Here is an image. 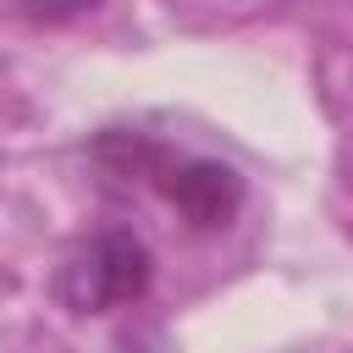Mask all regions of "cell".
Segmentation results:
<instances>
[{
    "label": "cell",
    "instance_id": "obj_3",
    "mask_svg": "<svg viewBox=\"0 0 353 353\" xmlns=\"http://www.w3.org/2000/svg\"><path fill=\"white\" fill-rule=\"evenodd\" d=\"M99 6H105V0H0V17L61 28V22H77V17H88V11H99Z\"/></svg>",
    "mask_w": 353,
    "mask_h": 353
},
{
    "label": "cell",
    "instance_id": "obj_4",
    "mask_svg": "<svg viewBox=\"0 0 353 353\" xmlns=\"http://www.w3.org/2000/svg\"><path fill=\"white\" fill-rule=\"evenodd\" d=\"M116 353H149V347H143V342H121Z\"/></svg>",
    "mask_w": 353,
    "mask_h": 353
},
{
    "label": "cell",
    "instance_id": "obj_1",
    "mask_svg": "<svg viewBox=\"0 0 353 353\" xmlns=\"http://www.w3.org/2000/svg\"><path fill=\"white\" fill-rule=\"evenodd\" d=\"M110 149L127 154V171L143 176L188 226L199 232H215L237 215L243 204V176L221 160H199V154H176V149H160V143H143V138H105Z\"/></svg>",
    "mask_w": 353,
    "mask_h": 353
},
{
    "label": "cell",
    "instance_id": "obj_2",
    "mask_svg": "<svg viewBox=\"0 0 353 353\" xmlns=\"http://www.w3.org/2000/svg\"><path fill=\"white\" fill-rule=\"evenodd\" d=\"M149 281H154V259H149L143 237H132L127 226H105L61 259L55 298L72 314H105V309L138 303L149 292Z\"/></svg>",
    "mask_w": 353,
    "mask_h": 353
}]
</instances>
